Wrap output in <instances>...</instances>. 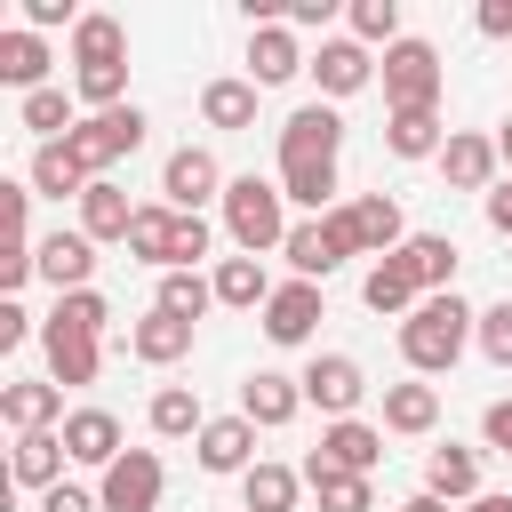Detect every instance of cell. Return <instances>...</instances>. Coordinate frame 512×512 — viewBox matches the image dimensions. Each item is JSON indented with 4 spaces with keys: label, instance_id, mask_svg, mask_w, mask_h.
<instances>
[{
    "label": "cell",
    "instance_id": "obj_1",
    "mask_svg": "<svg viewBox=\"0 0 512 512\" xmlns=\"http://www.w3.org/2000/svg\"><path fill=\"white\" fill-rule=\"evenodd\" d=\"M336 152H344V112L336 104H296L280 120V192H288V208H312V216L336 208Z\"/></svg>",
    "mask_w": 512,
    "mask_h": 512
},
{
    "label": "cell",
    "instance_id": "obj_2",
    "mask_svg": "<svg viewBox=\"0 0 512 512\" xmlns=\"http://www.w3.org/2000/svg\"><path fill=\"white\" fill-rule=\"evenodd\" d=\"M472 336H480V312L448 288V296H424V304L400 320V360H408L416 376H448V368L464 360Z\"/></svg>",
    "mask_w": 512,
    "mask_h": 512
},
{
    "label": "cell",
    "instance_id": "obj_3",
    "mask_svg": "<svg viewBox=\"0 0 512 512\" xmlns=\"http://www.w3.org/2000/svg\"><path fill=\"white\" fill-rule=\"evenodd\" d=\"M224 240L240 248V256H272V248H288V192H280V176H232L224 184Z\"/></svg>",
    "mask_w": 512,
    "mask_h": 512
},
{
    "label": "cell",
    "instance_id": "obj_4",
    "mask_svg": "<svg viewBox=\"0 0 512 512\" xmlns=\"http://www.w3.org/2000/svg\"><path fill=\"white\" fill-rule=\"evenodd\" d=\"M376 80H384V104L392 112H440V80H448V64H440V48L432 40H392L384 48V64H376Z\"/></svg>",
    "mask_w": 512,
    "mask_h": 512
},
{
    "label": "cell",
    "instance_id": "obj_5",
    "mask_svg": "<svg viewBox=\"0 0 512 512\" xmlns=\"http://www.w3.org/2000/svg\"><path fill=\"white\" fill-rule=\"evenodd\" d=\"M144 128H152V120H144V104H112V112H80V128H72L64 144L80 152V168H88V176H104L112 160H128V152L144 144Z\"/></svg>",
    "mask_w": 512,
    "mask_h": 512
},
{
    "label": "cell",
    "instance_id": "obj_6",
    "mask_svg": "<svg viewBox=\"0 0 512 512\" xmlns=\"http://www.w3.org/2000/svg\"><path fill=\"white\" fill-rule=\"evenodd\" d=\"M296 384H304V408H320L328 424H344V416L368 400V368H360L352 352H312Z\"/></svg>",
    "mask_w": 512,
    "mask_h": 512
},
{
    "label": "cell",
    "instance_id": "obj_7",
    "mask_svg": "<svg viewBox=\"0 0 512 512\" xmlns=\"http://www.w3.org/2000/svg\"><path fill=\"white\" fill-rule=\"evenodd\" d=\"M224 184H232V176L216 168V152H208V144H176V152L160 160V192H168V208H176V216H200L208 200H224Z\"/></svg>",
    "mask_w": 512,
    "mask_h": 512
},
{
    "label": "cell",
    "instance_id": "obj_8",
    "mask_svg": "<svg viewBox=\"0 0 512 512\" xmlns=\"http://www.w3.org/2000/svg\"><path fill=\"white\" fill-rule=\"evenodd\" d=\"M320 320H328V296H320V280H280V288H272V304H264V336H272L280 352L312 344V336H320Z\"/></svg>",
    "mask_w": 512,
    "mask_h": 512
},
{
    "label": "cell",
    "instance_id": "obj_9",
    "mask_svg": "<svg viewBox=\"0 0 512 512\" xmlns=\"http://www.w3.org/2000/svg\"><path fill=\"white\" fill-rule=\"evenodd\" d=\"M160 488H168V464H160L152 448H128V456L96 480L104 512H160Z\"/></svg>",
    "mask_w": 512,
    "mask_h": 512
},
{
    "label": "cell",
    "instance_id": "obj_10",
    "mask_svg": "<svg viewBox=\"0 0 512 512\" xmlns=\"http://www.w3.org/2000/svg\"><path fill=\"white\" fill-rule=\"evenodd\" d=\"M192 456H200V472H216V480H240V472H256L264 456H256V424L232 408V416H208V432L192 440Z\"/></svg>",
    "mask_w": 512,
    "mask_h": 512
},
{
    "label": "cell",
    "instance_id": "obj_11",
    "mask_svg": "<svg viewBox=\"0 0 512 512\" xmlns=\"http://www.w3.org/2000/svg\"><path fill=\"white\" fill-rule=\"evenodd\" d=\"M40 352H48V384H96V368H104V336H88V328H64V320H40Z\"/></svg>",
    "mask_w": 512,
    "mask_h": 512
},
{
    "label": "cell",
    "instance_id": "obj_12",
    "mask_svg": "<svg viewBox=\"0 0 512 512\" xmlns=\"http://www.w3.org/2000/svg\"><path fill=\"white\" fill-rule=\"evenodd\" d=\"M32 264H40V280L56 288V296H72V288H96V240L72 224V232H48L40 248H32Z\"/></svg>",
    "mask_w": 512,
    "mask_h": 512
},
{
    "label": "cell",
    "instance_id": "obj_13",
    "mask_svg": "<svg viewBox=\"0 0 512 512\" xmlns=\"http://www.w3.org/2000/svg\"><path fill=\"white\" fill-rule=\"evenodd\" d=\"M312 80H320V104H344V96H360L368 80H376V56L344 32V40H320V56H312Z\"/></svg>",
    "mask_w": 512,
    "mask_h": 512
},
{
    "label": "cell",
    "instance_id": "obj_14",
    "mask_svg": "<svg viewBox=\"0 0 512 512\" xmlns=\"http://www.w3.org/2000/svg\"><path fill=\"white\" fill-rule=\"evenodd\" d=\"M496 168H504V152H496V136H472V128H448V144H440V176H448L456 192H496Z\"/></svg>",
    "mask_w": 512,
    "mask_h": 512
},
{
    "label": "cell",
    "instance_id": "obj_15",
    "mask_svg": "<svg viewBox=\"0 0 512 512\" xmlns=\"http://www.w3.org/2000/svg\"><path fill=\"white\" fill-rule=\"evenodd\" d=\"M64 448H72V464H88V472H112V464L128 456L112 408H72V416H64Z\"/></svg>",
    "mask_w": 512,
    "mask_h": 512
},
{
    "label": "cell",
    "instance_id": "obj_16",
    "mask_svg": "<svg viewBox=\"0 0 512 512\" xmlns=\"http://www.w3.org/2000/svg\"><path fill=\"white\" fill-rule=\"evenodd\" d=\"M296 72H312V56L296 48V32H288V24H256V32H248V80H256V88H288Z\"/></svg>",
    "mask_w": 512,
    "mask_h": 512
},
{
    "label": "cell",
    "instance_id": "obj_17",
    "mask_svg": "<svg viewBox=\"0 0 512 512\" xmlns=\"http://www.w3.org/2000/svg\"><path fill=\"white\" fill-rule=\"evenodd\" d=\"M296 408H304V384H296V376H280V368H256V376L240 384V416H248L256 432L296 424Z\"/></svg>",
    "mask_w": 512,
    "mask_h": 512
},
{
    "label": "cell",
    "instance_id": "obj_18",
    "mask_svg": "<svg viewBox=\"0 0 512 512\" xmlns=\"http://www.w3.org/2000/svg\"><path fill=\"white\" fill-rule=\"evenodd\" d=\"M320 464H336V472H376L384 464V424H360V416H344V424H320V448H312Z\"/></svg>",
    "mask_w": 512,
    "mask_h": 512
},
{
    "label": "cell",
    "instance_id": "obj_19",
    "mask_svg": "<svg viewBox=\"0 0 512 512\" xmlns=\"http://www.w3.org/2000/svg\"><path fill=\"white\" fill-rule=\"evenodd\" d=\"M64 464H72L64 432H16V448H8V480L32 488V496H48V488L64 480Z\"/></svg>",
    "mask_w": 512,
    "mask_h": 512
},
{
    "label": "cell",
    "instance_id": "obj_20",
    "mask_svg": "<svg viewBox=\"0 0 512 512\" xmlns=\"http://www.w3.org/2000/svg\"><path fill=\"white\" fill-rule=\"evenodd\" d=\"M424 496H440V504H472V496H480V448H464V440L424 448Z\"/></svg>",
    "mask_w": 512,
    "mask_h": 512
},
{
    "label": "cell",
    "instance_id": "obj_21",
    "mask_svg": "<svg viewBox=\"0 0 512 512\" xmlns=\"http://www.w3.org/2000/svg\"><path fill=\"white\" fill-rule=\"evenodd\" d=\"M48 64H56V56H48V32H32V24H8V32H0V80H8L16 96L56 88V80H48Z\"/></svg>",
    "mask_w": 512,
    "mask_h": 512
},
{
    "label": "cell",
    "instance_id": "obj_22",
    "mask_svg": "<svg viewBox=\"0 0 512 512\" xmlns=\"http://www.w3.org/2000/svg\"><path fill=\"white\" fill-rule=\"evenodd\" d=\"M400 264H408V280H416L424 296H448V288H456L464 248H456L448 232H408V240H400Z\"/></svg>",
    "mask_w": 512,
    "mask_h": 512
},
{
    "label": "cell",
    "instance_id": "obj_23",
    "mask_svg": "<svg viewBox=\"0 0 512 512\" xmlns=\"http://www.w3.org/2000/svg\"><path fill=\"white\" fill-rule=\"evenodd\" d=\"M0 416L16 424V432H64V384H40V376H24V384H0Z\"/></svg>",
    "mask_w": 512,
    "mask_h": 512
},
{
    "label": "cell",
    "instance_id": "obj_24",
    "mask_svg": "<svg viewBox=\"0 0 512 512\" xmlns=\"http://www.w3.org/2000/svg\"><path fill=\"white\" fill-rule=\"evenodd\" d=\"M352 208V232H360V256H400V240H408V224H400V200L392 192H360V200H344Z\"/></svg>",
    "mask_w": 512,
    "mask_h": 512
},
{
    "label": "cell",
    "instance_id": "obj_25",
    "mask_svg": "<svg viewBox=\"0 0 512 512\" xmlns=\"http://www.w3.org/2000/svg\"><path fill=\"white\" fill-rule=\"evenodd\" d=\"M192 336H200V328H192V320H176V312H160V304H152L144 320H128V352H136L144 368L184 360V352H192Z\"/></svg>",
    "mask_w": 512,
    "mask_h": 512
},
{
    "label": "cell",
    "instance_id": "obj_26",
    "mask_svg": "<svg viewBox=\"0 0 512 512\" xmlns=\"http://www.w3.org/2000/svg\"><path fill=\"white\" fill-rule=\"evenodd\" d=\"M128 224H136V200H128L112 176H96V184L80 192V232H88L96 248H104V240H120V248H128Z\"/></svg>",
    "mask_w": 512,
    "mask_h": 512
},
{
    "label": "cell",
    "instance_id": "obj_27",
    "mask_svg": "<svg viewBox=\"0 0 512 512\" xmlns=\"http://www.w3.org/2000/svg\"><path fill=\"white\" fill-rule=\"evenodd\" d=\"M24 184H32L40 200H80L96 176L80 168V152H72V144H40V152H32V168H24Z\"/></svg>",
    "mask_w": 512,
    "mask_h": 512
},
{
    "label": "cell",
    "instance_id": "obj_28",
    "mask_svg": "<svg viewBox=\"0 0 512 512\" xmlns=\"http://www.w3.org/2000/svg\"><path fill=\"white\" fill-rule=\"evenodd\" d=\"M216 304H232V312H264L272 304V272H264V256H216Z\"/></svg>",
    "mask_w": 512,
    "mask_h": 512
},
{
    "label": "cell",
    "instance_id": "obj_29",
    "mask_svg": "<svg viewBox=\"0 0 512 512\" xmlns=\"http://www.w3.org/2000/svg\"><path fill=\"white\" fill-rule=\"evenodd\" d=\"M440 424V392L424 384V376H408V384H384V432H400V440H424Z\"/></svg>",
    "mask_w": 512,
    "mask_h": 512
},
{
    "label": "cell",
    "instance_id": "obj_30",
    "mask_svg": "<svg viewBox=\"0 0 512 512\" xmlns=\"http://www.w3.org/2000/svg\"><path fill=\"white\" fill-rule=\"evenodd\" d=\"M360 304H368V312H384V320H408V312L424 304V288L408 280V264H400V256H384V264H368V280H360Z\"/></svg>",
    "mask_w": 512,
    "mask_h": 512
},
{
    "label": "cell",
    "instance_id": "obj_31",
    "mask_svg": "<svg viewBox=\"0 0 512 512\" xmlns=\"http://www.w3.org/2000/svg\"><path fill=\"white\" fill-rule=\"evenodd\" d=\"M296 472H304V488L320 496V512H376V488H368L360 472H336V464H320V456H304Z\"/></svg>",
    "mask_w": 512,
    "mask_h": 512
},
{
    "label": "cell",
    "instance_id": "obj_32",
    "mask_svg": "<svg viewBox=\"0 0 512 512\" xmlns=\"http://www.w3.org/2000/svg\"><path fill=\"white\" fill-rule=\"evenodd\" d=\"M88 64H128V24L104 16V8H88L80 32H72V72H88Z\"/></svg>",
    "mask_w": 512,
    "mask_h": 512
},
{
    "label": "cell",
    "instance_id": "obj_33",
    "mask_svg": "<svg viewBox=\"0 0 512 512\" xmlns=\"http://www.w3.org/2000/svg\"><path fill=\"white\" fill-rule=\"evenodd\" d=\"M256 96H264V88H256L248 72H240V80L224 72V80L200 88V120H208V128H256Z\"/></svg>",
    "mask_w": 512,
    "mask_h": 512
},
{
    "label": "cell",
    "instance_id": "obj_34",
    "mask_svg": "<svg viewBox=\"0 0 512 512\" xmlns=\"http://www.w3.org/2000/svg\"><path fill=\"white\" fill-rule=\"evenodd\" d=\"M16 120H24L40 144H64V136L80 128V96H72V88H32V96L16 104Z\"/></svg>",
    "mask_w": 512,
    "mask_h": 512
},
{
    "label": "cell",
    "instance_id": "obj_35",
    "mask_svg": "<svg viewBox=\"0 0 512 512\" xmlns=\"http://www.w3.org/2000/svg\"><path fill=\"white\" fill-rule=\"evenodd\" d=\"M280 256H288V272H296V280H328L336 264H352V256L328 240V224H320V216H304V224L288 232V248H280Z\"/></svg>",
    "mask_w": 512,
    "mask_h": 512
},
{
    "label": "cell",
    "instance_id": "obj_36",
    "mask_svg": "<svg viewBox=\"0 0 512 512\" xmlns=\"http://www.w3.org/2000/svg\"><path fill=\"white\" fill-rule=\"evenodd\" d=\"M440 144H448L440 112H392L384 120V152L392 160H440Z\"/></svg>",
    "mask_w": 512,
    "mask_h": 512
},
{
    "label": "cell",
    "instance_id": "obj_37",
    "mask_svg": "<svg viewBox=\"0 0 512 512\" xmlns=\"http://www.w3.org/2000/svg\"><path fill=\"white\" fill-rule=\"evenodd\" d=\"M144 424H152L160 440H200V432H208V416H200L192 384H160V392H152V408H144Z\"/></svg>",
    "mask_w": 512,
    "mask_h": 512
},
{
    "label": "cell",
    "instance_id": "obj_38",
    "mask_svg": "<svg viewBox=\"0 0 512 512\" xmlns=\"http://www.w3.org/2000/svg\"><path fill=\"white\" fill-rule=\"evenodd\" d=\"M296 496H304V472H296V464H256V472H240V504H248V512H296Z\"/></svg>",
    "mask_w": 512,
    "mask_h": 512
},
{
    "label": "cell",
    "instance_id": "obj_39",
    "mask_svg": "<svg viewBox=\"0 0 512 512\" xmlns=\"http://www.w3.org/2000/svg\"><path fill=\"white\" fill-rule=\"evenodd\" d=\"M168 240H176V208H168V200L136 208V224H128V256L152 264V272H168Z\"/></svg>",
    "mask_w": 512,
    "mask_h": 512
},
{
    "label": "cell",
    "instance_id": "obj_40",
    "mask_svg": "<svg viewBox=\"0 0 512 512\" xmlns=\"http://www.w3.org/2000/svg\"><path fill=\"white\" fill-rule=\"evenodd\" d=\"M160 312H176V320H192L200 328V312L216 304V280H200V272H160V296H152Z\"/></svg>",
    "mask_w": 512,
    "mask_h": 512
},
{
    "label": "cell",
    "instance_id": "obj_41",
    "mask_svg": "<svg viewBox=\"0 0 512 512\" xmlns=\"http://www.w3.org/2000/svg\"><path fill=\"white\" fill-rule=\"evenodd\" d=\"M344 16H352V40H360V48H376V40L392 48V40H408V32H400V0H352Z\"/></svg>",
    "mask_w": 512,
    "mask_h": 512
},
{
    "label": "cell",
    "instance_id": "obj_42",
    "mask_svg": "<svg viewBox=\"0 0 512 512\" xmlns=\"http://www.w3.org/2000/svg\"><path fill=\"white\" fill-rule=\"evenodd\" d=\"M72 96H80L88 112H112V104H128V64H88V72H72Z\"/></svg>",
    "mask_w": 512,
    "mask_h": 512
},
{
    "label": "cell",
    "instance_id": "obj_43",
    "mask_svg": "<svg viewBox=\"0 0 512 512\" xmlns=\"http://www.w3.org/2000/svg\"><path fill=\"white\" fill-rule=\"evenodd\" d=\"M216 248L208 216H176V240H168V272H200V256Z\"/></svg>",
    "mask_w": 512,
    "mask_h": 512
},
{
    "label": "cell",
    "instance_id": "obj_44",
    "mask_svg": "<svg viewBox=\"0 0 512 512\" xmlns=\"http://www.w3.org/2000/svg\"><path fill=\"white\" fill-rule=\"evenodd\" d=\"M48 320H64V328H88V336H104L112 304H104L96 288H72V296H56V312H48Z\"/></svg>",
    "mask_w": 512,
    "mask_h": 512
},
{
    "label": "cell",
    "instance_id": "obj_45",
    "mask_svg": "<svg viewBox=\"0 0 512 512\" xmlns=\"http://www.w3.org/2000/svg\"><path fill=\"white\" fill-rule=\"evenodd\" d=\"M472 344H480V352H488L496 368H512V296L480 312V336H472Z\"/></svg>",
    "mask_w": 512,
    "mask_h": 512
},
{
    "label": "cell",
    "instance_id": "obj_46",
    "mask_svg": "<svg viewBox=\"0 0 512 512\" xmlns=\"http://www.w3.org/2000/svg\"><path fill=\"white\" fill-rule=\"evenodd\" d=\"M24 24H32V32H56V24L80 32V8H72V0H24Z\"/></svg>",
    "mask_w": 512,
    "mask_h": 512
},
{
    "label": "cell",
    "instance_id": "obj_47",
    "mask_svg": "<svg viewBox=\"0 0 512 512\" xmlns=\"http://www.w3.org/2000/svg\"><path fill=\"white\" fill-rule=\"evenodd\" d=\"M40 328H32V312L16 304V296H0V352H16V344H32Z\"/></svg>",
    "mask_w": 512,
    "mask_h": 512
},
{
    "label": "cell",
    "instance_id": "obj_48",
    "mask_svg": "<svg viewBox=\"0 0 512 512\" xmlns=\"http://www.w3.org/2000/svg\"><path fill=\"white\" fill-rule=\"evenodd\" d=\"M40 512H104V496H96V488H72V480H56V488L40 496Z\"/></svg>",
    "mask_w": 512,
    "mask_h": 512
},
{
    "label": "cell",
    "instance_id": "obj_49",
    "mask_svg": "<svg viewBox=\"0 0 512 512\" xmlns=\"http://www.w3.org/2000/svg\"><path fill=\"white\" fill-rule=\"evenodd\" d=\"M480 208H488V232L512 240V176H496V192H480Z\"/></svg>",
    "mask_w": 512,
    "mask_h": 512
},
{
    "label": "cell",
    "instance_id": "obj_50",
    "mask_svg": "<svg viewBox=\"0 0 512 512\" xmlns=\"http://www.w3.org/2000/svg\"><path fill=\"white\" fill-rule=\"evenodd\" d=\"M328 16H336V0H288V8H280L288 32H312V24H328Z\"/></svg>",
    "mask_w": 512,
    "mask_h": 512
},
{
    "label": "cell",
    "instance_id": "obj_51",
    "mask_svg": "<svg viewBox=\"0 0 512 512\" xmlns=\"http://www.w3.org/2000/svg\"><path fill=\"white\" fill-rule=\"evenodd\" d=\"M480 440L512 456V400H488V416H480Z\"/></svg>",
    "mask_w": 512,
    "mask_h": 512
},
{
    "label": "cell",
    "instance_id": "obj_52",
    "mask_svg": "<svg viewBox=\"0 0 512 512\" xmlns=\"http://www.w3.org/2000/svg\"><path fill=\"white\" fill-rule=\"evenodd\" d=\"M480 32L488 40H512V0H480Z\"/></svg>",
    "mask_w": 512,
    "mask_h": 512
},
{
    "label": "cell",
    "instance_id": "obj_53",
    "mask_svg": "<svg viewBox=\"0 0 512 512\" xmlns=\"http://www.w3.org/2000/svg\"><path fill=\"white\" fill-rule=\"evenodd\" d=\"M456 512H512V496H488V488H480V496H472V504H456Z\"/></svg>",
    "mask_w": 512,
    "mask_h": 512
},
{
    "label": "cell",
    "instance_id": "obj_54",
    "mask_svg": "<svg viewBox=\"0 0 512 512\" xmlns=\"http://www.w3.org/2000/svg\"><path fill=\"white\" fill-rule=\"evenodd\" d=\"M400 512H448V504H440V496H424V488H416V496H408V504H400Z\"/></svg>",
    "mask_w": 512,
    "mask_h": 512
},
{
    "label": "cell",
    "instance_id": "obj_55",
    "mask_svg": "<svg viewBox=\"0 0 512 512\" xmlns=\"http://www.w3.org/2000/svg\"><path fill=\"white\" fill-rule=\"evenodd\" d=\"M496 152H504V176H512V120L496 128Z\"/></svg>",
    "mask_w": 512,
    "mask_h": 512
}]
</instances>
